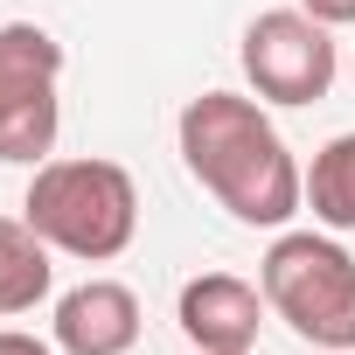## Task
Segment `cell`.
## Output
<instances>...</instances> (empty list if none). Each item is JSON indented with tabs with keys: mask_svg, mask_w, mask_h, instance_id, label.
Listing matches in <instances>:
<instances>
[{
	"mask_svg": "<svg viewBox=\"0 0 355 355\" xmlns=\"http://www.w3.org/2000/svg\"><path fill=\"white\" fill-rule=\"evenodd\" d=\"M300 8L313 21H327V28H355V0H300Z\"/></svg>",
	"mask_w": 355,
	"mask_h": 355,
	"instance_id": "10",
	"label": "cell"
},
{
	"mask_svg": "<svg viewBox=\"0 0 355 355\" xmlns=\"http://www.w3.org/2000/svg\"><path fill=\"white\" fill-rule=\"evenodd\" d=\"M63 42L35 21H8L0 28V160H42L56 146L63 105Z\"/></svg>",
	"mask_w": 355,
	"mask_h": 355,
	"instance_id": "4",
	"label": "cell"
},
{
	"mask_svg": "<svg viewBox=\"0 0 355 355\" xmlns=\"http://www.w3.org/2000/svg\"><path fill=\"white\" fill-rule=\"evenodd\" d=\"M237 56H244L251 91L272 98V105H313V98H327V84L341 70L327 21H313L306 8H265L244 28V49Z\"/></svg>",
	"mask_w": 355,
	"mask_h": 355,
	"instance_id": "5",
	"label": "cell"
},
{
	"mask_svg": "<svg viewBox=\"0 0 355 355\" xmlns=\"http://www.w3.org/2000/svg\"><path fill=\"white\" fill-rule=\"evenodd\" d=\"M21 216L35 223V237L63 258H119L139 230V189L119 160H42L35 182L21 196Z\"/></svg>",
	"mask_w": 355,
	"mask_h": 355,
	"instance_id": "2",
	"label": "cell"
},
{
	"mask_svg": "<svg viewBox=\"0 0 355 355\" xmlns=\"http://www.w3.org/2000/svg\"><path fill=\"white\" fill-rule=\"evenodd\" d=\"M49 286H56V265H49V244L35 237V223L28 216H0V320L42 306Z\"/></svg>",
	"mask_w": 355,
	"mask_h": 355,
	"instance_id": "8",
	"label": "cell"
},
{
	"mask_svg": "<svg viewBox=\"0 0 355 355\" xmlns=\"http://www.w3.org/2000/svg\"><path fill=\"white\" fill-rule=\"evenodd\" d=\"M182 167L251 230H286L306 202V174L300 160L286 153L279 125L265 119L258 98H237V91H202L182 105Z\"/></svg>",
	"mask_w": 355,
	"mask_h": 355,
	"instance_id": "1",
	"label": "cell"
},
{
	"mask_svg": "<svg viewBox=\"0 0 355 355\" xmlns=\"http://www.w3.org/2000/svg\"><path fill=\"white\" fill-rule=\"evenodd\" d=\"M265 306L313 348H355V258L320 230H279L258 265Z\"/></svg>",
	"mask_w": 355,
	"mask_h": 355,
	"instance_id": "3",
	"label": "cell"
},
{
	"mask_svg": "<svg viewBox=\"0 0 355 355\" xmlns=\"http://www.w3.org/2000/svg\"><path fill=\"white\" fill-rule=\"evenodd\" d=\"M174 320H182L196 355H251L258 327H265V286H251L237 272H202L182 286Z\"/></svg>",
	"mask_w": 355,
	"mask_h": 355,
	"instance_id": "6",
	"label": "cell"
},
{
	"mask_svg": "<svg viewBox=\"0 0 355 355\" xmlns=\"http://www.w3.org/2000/svg\"><path fill=\"white\" fill-rule=\"evenodd\" d=\"M306 209L327 230H355V132L327 139L306 167Z\"/></svg>",
	"mask_w": 355,
	"mask_h": 355,
	"instance_id": "9",
	"label": "cell"
},
{
	"mask_svg": "<svg viewBox=\"0 0 355 355\" xmlns=\"http://www.w3.org/2000/svg\"><path fill=\"white\" fill-rule=\"evenodd\" d=\"M49 341L63 355H132V341H139V300H132V286H119V279L70 286L56 300Z\"/></svg>",
	"mask_w": 355,
	"mask_h": 355,
	"instance_id": "7",
	"label": "cell"
},
{
	"mask_svg": "<svg viewBox=\"0 0 355 355\" xmlns=\"http://www.w3.org/2000/svg\"><path fill=\"white\" fill-rule=\"evenodd\" d=\"M0 355H63L56 341H35V334H21V327H0Z\"/></svg>",
	"mask_w": 355,
	"mask_h": 355,
	"instance_id": "11",
	"label": "cell"
}]
</instances>
